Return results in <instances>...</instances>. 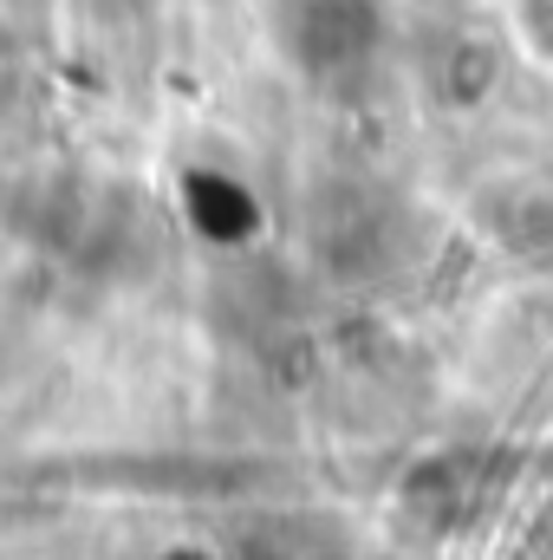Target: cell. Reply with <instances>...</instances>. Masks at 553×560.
<instances>
[{"instance_id": "1", "label": "cell", "mask_w": 553, "mask_h": 560, "mask_svg": "<svg viewBox=\"0 0 553 560\" xmlns=\"http://www.w3.org/2000/svg\"><path fill=\"white\" fill-rule=\"evenodd\" d=\"M456 66H462V72H456V98H482V92L495 85V52H489V46H462Z\"/></svg>"}, {"instance_id": "2", "label": "cell", "mask_w": 553, "mask_h": 560, "mask_svg": "<svg viewBox=\"0 0 553 560\" xmlns=\"http://www.w3.org/2000/svg\"><path fill=\"white\" fill-rule=\"evenodd\" d=\"M521 248H553V196H541V202H528L521 209V235H515Z\"/></svg>"}, {"instance_id": "3", "label": "cell", "mask_w": 553, "mask_h": 560, "mask_svg": "<svg viewBox=\"0 0 553 560\" xmlns=\"http://www.w3.org/2000/svg\"><path fill=\"white\" fill-rule=\"evenodd\" d=\"M521 26H528V39L553 59V0H528V7H521Z\"/></svg>"}]
</instances>
